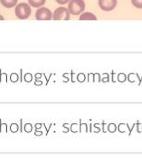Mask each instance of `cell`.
<instances>
[{"label":"cell","mask_w":142,"mask_h":158,"mask_svg":"<svg viewBox=\"0 0 142 158\" xmlns=\"http://www.w3.org/2000/svg\"><path fill=\"white\" fill-rule=\"evenodd\" d=\"M31 12H32L31 6L26 3H20V4L16 5L15 9L16 17L19 19H22V20L27 19L30 16Z\"/></svg>","instance_id":"obj_1"},{"label":"cell","mask_w":142,"mask_h":158,"mask_svg":"<svg viewBox=\"0 0 142 158\" xmlns=\"http://www.w3.org/2000/svg\"><path fill=\"white\" fill-rule=\"evenodd\" d=\"M85 9V2L83 0H71L68 4V10L73 15H81Z\"/></svg>","instance_id":"obj_2"},{"label":"cell","mask_w":142,"mask_h":158,"mask_svg":"<svg viewBox=\"0 0 142 158\" xmlns=\"http://www.w3.org/2000/svg\"><path fill=\"white\" fill-rule=\"evenodd\" d=\"M70 14L69 10L66 7L61 6L55 9V11L53 14V19L54 20H69L70 19Z\"/></svg>","instance_id":"obj_3"},{"label":"cell","mask_w":142,"mask_h":158,"mask_svg":"<svg viewBox=\"0 0 142 158\" xmlns=\"http://www.w3.org/2000/svg\"><path fill=\"white\" fill-rule=\"evenodd\" d=\"M36 18L37 20H51L53 18V14L46 7H40L36 11Z\"/></svg>","instance_id":"obj_4"},{"label":"cell","mask_w":142,"mask_h":158,"mask_svg":"<svg viewBox=\"0 0 142 158\" xmlns=\"http://www.w3.org/2000/svg\"><path fill=\"white\" fill-rule=\"evenodd\" d=\"M117 6V0H99V6L105 12L112 11Z\"/></svg>","instance_id":"obj_5"},{"label":"cell","mask_w":142,"mask_h":158,"mask_svg":"<svg viewBox=\"0 0 142 158\" xmlns=\"http://www.w3.org/2000/svg\"><path fill=\"white\" fill-rule=\"evenodd\" d=\"M18 0H0V3L2 4L3 6L6 8H12L17 5Z\"/></svg>","instance_id":"obj_6"},{"label":"cell","mask_w":142,"mask_h":158,"mask_svg":"<svg viewBox=\"0 0 142 158\" xmlns=\"http://www.w3.org/2000/svg\"><path fill=\"white\" fill-rule=\"evenodd\" d=\"M79 20H97V17L93 13L85 12L80 15Z\"/></svg>","instance_id":"obj_7"},{"label":"cell","mask_w":142,"mask_h":158,"mask_svg":"<svg viewBox=\"0 0 142 158\" xmlns=\"http://www.w3.org/2000/svg\"><path fill=\"white\" fill-rule=\"evenodd\" d=\"M29 2V5L33 7H41L42 6H44L46 2V0H28Z\"/></svg>","instance_id":"obj_8"},{"label":"cell","mask_w":142,"mask_h":158,"mask_svg":"<svg viewBox=\"0 0 142 158\" xmlns=\"http://www.w3.org/2000/svg\"><path fill=\"white\" fill-rule=\"evenodd\" d=\"M131 3L135 7L140 9L142 8V0H131Z\"/></svg>","instance_id":"obj_9"},{"label":"cell","mask_w":142,"mask_h":158,"mask_svg":"<svg viewBox=\"0 0 142 158\" xmlns=\"http://www.w3.org/2000/svg\"><path fill=\"white\" fill-rule=\"evenodd\" d=\"M58 4L60 5H65V4H67V3H69L71 0H55Z\"/></svg>","instance_id":"obj_10"},{"label":"cell","mask_w":142,"mask_h":158,"mask_svg":"<svg viewBox=\"0 0 142 158\" xmlns=\"http://www.w3.org/2000/svg\"><path fill=\"white\" fill-rule=\"evenodd\" d=\"M11 131H13V132H15V131H17V125H15V124H13L12 126H11Z\"/></svg>","instance_id":"obj_11"},{"label":"cell","mask_w":142,"mask_h":158,"mask_svg":"<svg viewBox=\"0 0 142 158\" xmlns=\"http://www.w3.org/2000/svg\"><path fill=\"white\" fill-rule=\"evenodd\" d=\"M0 20H4V17L0 15Z\"/></svg>","instance_id":"obj_12"}]
</instances>
